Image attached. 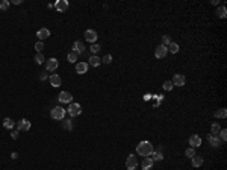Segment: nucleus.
<instances>
[{"label": "nucleus", "instance_id": "obj_33", "mask_svg": "<svg viewBox=\"0 0 227 170\" xmlns=\"http://www.w3.org/2000/svg\"><path fill=\"white\" fill-rule=\"evenodd\" d=\"M77 56H79L77 53H74V52H70V53H68V56H67V59H68L71 64H73V62H76V61H77Z\"/></svg>", "mask_w": 227, "mask_h": 170}, {"label": "nucleus", "instance_id": "obj_41", "mask_svg": "<svg viewBox=\"0 0 227 170\" xmlns=\"http://www.w3.org/2000/svg\"><path fill=\"white\" fill-rule=\"evenodd\" d=\"M39 79H41V81H46V79H47V73H46V72H43V73L39 75Z\"/></svg>", "mask_w": 227, "mask_h": 170}, {"label": "nucleus", "instance_id": "obj_13", "mask_svg": "<svg viewBox=\"0 0 227 170\" xmlns=\"http://www.w3.org/2000/svg\"><path fill=\"white\" fill-rule=\"evenodd\" d=\"M88 62H85V61H82V62H76V73L77 75H85L88 72Z\"/></svg>", "mask_w": 227, "mask_h": 170}, {"label": "nucleus", "instance_id": "obj_32", "mask_svg": "<svg viewBox=\"0 0 227 170\" xmlns=\"http://www.w3.org/2000/svg\"><path fill=\"white\" fill-rule=\"evenodd\" d=\"M89 50L92 52V55H97V53L100 52V46L94 43V44H91V47H89Z\"/></svg>", "mask_w": 227, "mask_h": 170}, {"label": "nucleus", "instance_id": "obj_37", "mask_svg": "<svg viewBox=\"0 0 227 170\" xmlns=\"http://www.w3.org/2000/svg\"><path fill=\"white\" fill-rule=\"evenodd\" d=\"M220 137H221V143H226V140H227V129H221V131H220Z\"/></svg>", "mask_w": 227, "mask_h": 170}, {"label": "nucleus", "instance_id": "obj_11", "mask_svg": "<svg viewBox=\"0 0 227 170\" xmlns=\"http://www.w3.org/2000/svg\"><path fill=\"white\" fill-rule=\"evenodd\" d=\"M97 31H94V29H88V31H85V39L87 41H89V43H95L97 41Z\"/></svg>", "mask_w": 227, "mask_h": 170}, {"label": "nucleus", "instance_id": "obj_38", "mask_svg": "<svg viewBox=\"0 0 227 170\" xmlns=\"http://www.w3.org/2000/svg\"><path fill=\"white\" fill-rule=\"evenodd\" d=\"M102 62H103V64H111V62H112V56H111V55H106V56H103Z\"/></svg>", "mask_w": 227, "mask_h": 170}, {"label": "nucleus", "instance_id": "obj_5", "mask_svg": "<svg viewBox=\"0 0 227 170\" xmlns=\"http://www.w3.org/2000/svg\"><path fill=\"white\" fill-rule=\"evenodd\" d=\"M136 166H138V158H136L133 153H130V155L127 156L126 167H127V170H135V169H136Z\"/></svg>", "mask_w": 227, "mask_h": 170}, {"label": "nucleus", "instance_id": "obj_15", "mask_svg": "<svg viewBox=\"0 0 227 170\" xmlns=\"http://www.w3.org/2000/svg\"><path fill=\"white\" fill-rule=\"evenodd\" d=\"M36 37L39 38V41H44V39H47V38L50 37V31L47 27H41V29H38Z\"/></svg>", "mask_w": 227, "mask_h": 170}, {"label": "nucleus", "instance_id": "obj_28", "mask_svg": "<svg viewBox=\"0 0 227 170\" xmlns=\"http://www.w3.org/2000/svg\"><path fill=\"white\" fill-rule=\"evenodd\" d=\"M162 87H164V90H165V91H171V90L174 88V85H173V82H171V81H165Z\"/></svg>", "mask_w": 227, "mask_h": 170}, {"label": "nucleus", "instance_id": "obj_14", "mask_svg": "<svg viewBox=\"0 0 227 170\" xmlns=\"http://www.w3.org/2000/svg\"><path fill=\"white\" fill-rule=\"evenodd\" d=\"M189 146L191 147H198V146H201V137L200 135H197V134H192L191 137H189Z\"/></svg>", "mask_w": 227, "mask_h": 170}, {"label": "nucleus", "instance_id": "obj_43", "mask_svg": "<svg viewBox=\"0 0 227 170\" xmlns=\"http://www.w3.org/2000/svg\"><path fill=\"white\" fill-rule=\"evenodd\" d=\"M12 3H14V5H20V3H21V0H12Z\"/></svg>", "mask_w": 227, "mask_h": 170}, {"label": "nucleus", "instance_id": "obj_16", "mask_svg": "<svg viewBox=\"0 0 227 170\" xmlns=\"http://www.w3.org/2000/svg\"><path fill=\"white\" fill-rule=\"evenodd\" d=\"M208 141L210 143L212 147H218V146H221V140L218 138V135H212V134H209V135H208Z\"/></svg>", "mask_w": 227, "mask_h": 170}, {"label": "nucleus", "instance_id": "obj_20", "mask_svg": "<svg viewBox=\"0 0 227 170\" xmlns=\"http://www.w3.org/2000/svg\"><path fill=\"white\" fill-rule=\"evenodd\" d=\"M61 128L65 129V131H73V122H71L70 118H64V120H61Z\"/></svg>", "mask_w": 227, "mask_h": 170}, {"label": "nucleus", "instance_id": "obj_25", "mask_svg": "<svg viewBox=\"0 0 227 170\" xmlns=\"http://www.w3.org/2000/svg\"><path fill=\"white\" fill-rule=\"evenodd\" d=\"M213 115H215L217 118H226L227 117V110L226 108H220V110H217V111L213 113Z\"/></svg>", "mask_w": 227, "mask_h": 170}, {"label": "nucleus", "instance_id": "obj_4", "mask_svg": "<svg viewBox=\"0 0 227 170\" xmlns=\"http://www.w3.org/2000/svg\"><path fill=\"white\" fill-rule=\"evenodd\" d=\"M58 67H59V61H58L56 58H49V59H46V70H47V72H55Z\"/></svg>", "mask_w": 227, "mask_h": 170}, {"label": "nucleus", "instance_id": "obj_8", "mask_svg": "<svg viewBox=\"0 0 227 170\" xmlns=\"http://www.w3.org/2000/svg\"><path fill=\"white\" fill-rule=\"evenodd\" d=\"M17 129L20 132H26V131H29L30 129V122L27 120V118H21L20 122H17Z\"/></svg>", "mask_w": 227, "mask_h": 170}, {"label": "nucleus", "instance_id": "obj_31", "mask_svg": "<svg viewBox=\"0 0 227 170\" xmlns=\"http://www.w3.org/2000/svg\"><path fill=\"white\" fill-rule=\"evenodd\" d=\"M153 99H155L153 106H159V105H160V102L164 100V96H162V94H156V96H153Z\"/></svg>", "mask_w": 227, "mask_h": 170}, {"label": "nucleus", "instance_id": "obj_18", "mask_svg": "<svg viewBox=\"0 0 227 170\" xmlns=\"http://www.w3.org/2000/svg\"><path fill=\"white\" fill-rule=\"evenodd\" d=\"M49 81H50V85L55 87V88L61 87V84H62V79H61V76L59 75H52L50 77H49Z\"/></svg>", "mask_w": 227, "mask_h": 170}, {"label": "nucleus", "instance_id": "obj_23", "mask_svg": "<svg viewBox=\"0 0 227 170\" xmlns=\"http://www.w3.org/2000/svg\"><path fill=\"white\" fill-rule=\"evenodd\" d=\"M3 126L6 128V129H14V126H15V122L12 120V118H9V117H6L5 120H3Z\"/></svg>", "mask_w": 227, "mask_h": 170}, {"label": "nucleus", "instance_id": "obj_2", "mask_svg": "<svg viewBox=\"0 0 227 170\" xmlns=\"http://www.w3.org/2000/svg\"><path fill=\"white\" fill-rule=\"evenodd\" d=\"M65 114H67V111L62 106H55L52 110V113H50V117H52L53 120H64Z\"/></svg>", "mask_w": 227, "mask_h": 170}, {"label": "nucleus", "instance_id": "obj_30", "mask_svg": "<svg viewBox=\"0 0 227 170\" xmlns=\"http://www.w3.org/2000/svg\"><path fill=\"white\" fill-rule=\"evenodd\" d=\"M210 131H212V135H218L220 131H221V126H220L218 123H213L212 128H210Z\"/></svg>", "mask_w": 227, "mask_h": 170}, {"label": "nucleus", "instance_id": "obj_42", "mask_svg": "<svg viewBox=\"0 0 227 170\" xmlns=\"http://www.w3.org/2000/svg\"><path fill=\"white\" fill-rule=\"evenodd\" d=\"M11 158H12V160H17V158H18V153H17V152H12V153H11Z\"/></svg>", "mask_w": 227, "mask_h": 170}, {"label": "nucleus", "instance_id": "obj_36", "mask_svg": "<svg viewBox=\"0 0 227 170\" xmlns=\"http://www.w3.org/2000/svg\"><path fill=\"white\" fill-rule=\"evenodd\" d=\"M8 8H9V2H8V0H2V2H0V9H2V11H6Z\"/></svg>", "mask_w": 227, "mask_h": 170}, {"label": "nucleus", "instance_id": "obj_40", "mask_svg": "<svg viewBox=\"0 0 227 170\" xmlns=\"http://www.w3.org/2000/svg\"><path fill=\"white\" fill-rule=\"evenodd\" d=\"M142 99H144L145 102H148L150 99H153V96H152V94H148V93H147V94H144V97H142Z\"/></svg>", "mask_w": 227, "mask_h": 170}, {"label": "nucleus", "instance_id": "obj_10", "mask_svg": "<svg viewBox=\"0 0 227 170\" xmlns=\"http://www.w3.org/2000/svg\"><path fill=\"white\" fill-rule=\"evenodd\" d=\"M71 52H74V53H77V55L85 53V44H83L82 41H74V43H73V50H71Z\"/></svg>", "mask_w": 227, "mask_h": 170}, {"label": "nucleus", "instance_id": "obj_7", "mask_svg": "<svg viewBox=\"0 0 227 170\" xmlns=\"http://www.w3.org/2000/svg\"><path fill=\"white\" fill-rule=\"evenodd\" d=\"M58 100H59L61 103H68V105H70L71 102H73V94L68 93V91H61L59 96H58Z\"/></svg>", "mask_w": 227, "mask_h": 170}, {"label": "nucleus", "instance_id": "obj_26", "mask_svg": "<svg viewBox=\"0 0 227 170\" xmlns=\"http://www.w3.org/2000/svg\"><path fill=\"white\" fill-rule=\"evenodd\" d=\"M167 49L170 50V53H177L180 47H179V44H177V43H173V41H171V43L168 44V47H167Z\"/></svg>", "mask_w": 227, "mask_h": 170}, {"label": "nucleus", "instance_id": "obj_27", "mask_svg": "<svg viewBox=\"0 0 227 170\" xmlns=\"http://www.w3.org/2000/svg\"><path fill=\"white\" fill-rule=\"evenodd\" d=\"M35 62L38 64V65L44 64V62H46V58H44V55H43V53H36V55H35Z\"/></svg>", "mask_w": 227, "mask_h": 170}, {"label": "nucleus", "instance_id": "obj_1", "mask_svg": "<svg viewBox=\"0 0 227 170\" xmlns=\"http://www.w3.org/2000/svg\"><path fill=\"white\" fill-rule=\"evenodd\" d=\"M152 152H153V146H152V143L147 141V140L141 141L140 144L136 146V153L141 155V156H150Z\"/></svg>", "mask_w": 227, "mask_h": 170}, {"label": "nucleus", "instance_id": "obj_24", "mask_svg": "<svg viewBox=\"0 0 227 170\" xmlns=\"http://www.w3.org/2000/svg\"><path fill=\"white\" fill-rule=\"evenodd\" d=\"M217 17L218 19H226L227 17V9H226V6H220L218 9H217Z\"/></svg>", "mask_w": 227, "mask_h": 170}, {"label": "nucleus", "instance_id": "obj_22", "mask_svg": "<svg viewBox=\"0 0 227 170\" xmlns=\"http://www.w3.org/2000/svg\"><path fill=\"white\" fill-rule=\"evenodd\" d=\"M150 156H152V160H153V161H162V160H164V155H162V147H159V151H156V152L153 151Z\"/></svg>", "mask_w": 227, "mask_h": 170}, {"label": "nucleus", "instance_id": "obj_29", "mask_svg": "<svg viewBox=\"0 0 227 170\" xmlns=\"http://www.w3.org/2000/svg\"><path fill=\"white\" fill-rule=\"evenodd\" d=\"M35 50H36V53H43V50H44V43H43V41H36Z\"/></svg>", "mask_w": 227, "mask_h": 170}, {"label": "nucleus", "instance_id": "obj_17", "mask_svg": "<svg viewBox=\"0 0 227 170\" xmlns=\"http://www.w3.org/2000/svg\"><path fill=\"white\" fill-rule=\"evenodd\" d=\"M153 160L152 158H148V156H144V160H142V163H141V167H142V170H152V167H153Z\"/></svg>", "mask_w": 227, "mask_h": 170}, {"label": "nucleus", "instance_id": "obj_6", "mask_svg": "<svg viewBox=\"0 0 227 170\" xmlns=\"http://www.w3.org/2000/svg\"><path fill=\"white\" fill-rule=\"evenodd\" d=\"M167 55H168V49H167V46L159 44L156 49H155V56H156L157 59H164Z\"/></svg>", "mask_w": 227, "mask_h": 170}, {"label": "nucleus", "instance_id": "obj_3", "mask_svg": "<svg viewBox=\"0 0 227 170\" xmlns=\"http://www.w3.org/2000/svg\"><path fill=\"white\" fill-rule=\"evenodd\" d=\"M67 113L70 114L71 117H77V115H80V114H82V106H80L79 103H73V102H71Z\"/></svg>", "mask_w": 227, "mask_h": 170}, {"label": "nucleus", "instance_id": "obj_35", "mask_svg": "<svg viewBox=\"0 0 227 170\" xmlns=\"http://www.w3.org/2000/svg\"><path fill=\"white\" fill-rule=\"evenodd\" d=\"M170 43H171V37H170V35H164V37H162V46H167V47H168Z\"/></svg>", "mask_w": 227, "mask_h": 170}, {"label": "nucleus", "instance_id": "obj_34", "mask_svg": "<svg viewBox=\"0 0 227 170\" xmlns=\"http://www.w3.org/2000/svg\"><path fill=\"white\" fill-rule=\"evenodd\" d=\"M185 155H186V158H192V156L197 155V153H195V149H194V147H189V149L185 151Z\"/></svg>", "mask_w": 227, "mask_h": 170}, {"label": "nucleus", "instance_id": "obj_19", "mask_svg": "<svg viewBox=\"0 0 227 170\" xmlns=\"http://www.w3.org/2000/svg\"><path fill=\"white\" fill-rule=\"evenodd\" d=\"M102 64V59L97 56V55H92V56H89L88 59V65H91V67H99Z\"/></svg>", "mask_w": 227, "mask_h": 170}, {"label": "nucleus", "instance_id": "obj_21", "mask_svg": "<svg viewBox=\"0 0 227 170\" xmlns=\"http://www.w3.org/2000/svg\"><path fill=\"white\" fill-rule=\"evenodd\" d=\"M191 164H192V167H200L203 164V158L200 155H194L191 158Z\"/></svg>", "mask_w": 227, "mask_h": 170}, {"label": "nucleus", "instance_id": "obj_12", "mask_svg": "<svg viewBox=\"0 0 227 170\" xmlns=\"http://www.w3.org/2000/svg\"><path fill=\"white\" fill-rule=\"evenodd\" d=\"M55 8H56L58 12H65L68 9V2L67 0H58V2H55Z\"/></svg>", "mask_w": 227, "mask_h": 170}, {"label": "nucleus", "instance_id": "obj_9", "mask_svg": "<svg viewBox=\"0 0 227 170\" xmlns=\"http://www.w3.org/2000/svg\"><path fill=\"white\" fill-rule=\"evenodd\" d=\"M173 85L174 87H183L185 85V82H186V79H185V76L180 75V73H176L174 76H173Z\"/></svg>", "mask_w": 227, "mask_h": 170}, {"label": "nucleus", "instance_id": "obj_39", "mask_svg": "<svg viewBox=\"0 0 227 170\" xmlns=\"http://www.w3.org/2000/svg\"><path fill=\"white\" fill-rule=\"evenodd\" d=\"M11 137H12L14 140H17L18 137H20V131H18V129H15V131L12 129V132H11Z\"/></svg>", "mask_w": 227, "mask_h": 170}]
</instances>
